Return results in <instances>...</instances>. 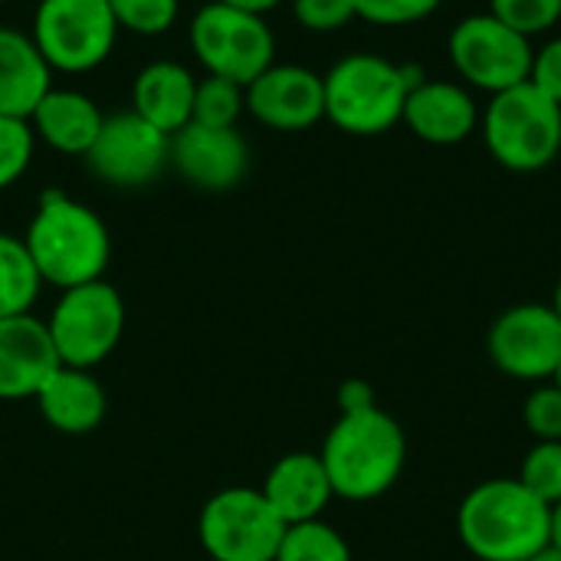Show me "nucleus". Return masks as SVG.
<instances>
[{"label":"nucleus","mask_w":561,"mask_h":561,"mask_svg":"<svg viewBox=\"0 0 561 561\" xmlns=\"http://www.w3.org/2000/svg\"><path fill=\"white\" fill-rule=\"evenodd\" d=\"M457 536L477 561H529L552 546V506L516 477L483 480L457 510Z\"/></svg>","instance_id":"nucleus-1"},{"label":"nucleus","mask_w":561,"mask_h":561,"mask_svg":"<svg viewBox=\"0 0 561 561\" xmlns=\"http://www.w3.org/2000/svg\"><path fill=\"white\" fill-rule=\"evenodd\" d=\"M26 253L43 283L62 289L105 279L112 260V237L105 220L62 191H43L26 227Z\"/></svg>","instance_id":"nucleus-2"},{"label":"nucleus","mask_w":561,"mask_h":561,"mask_svg":"<svg viewBox=\"0 0 561 561\" xmlns=\"http://www.w3.org/2000/svg\"><path fill=\"white\" fill-rule=\"evenodd\" d=\"M319 457L339 500L368 503L401 480L408 467V437L388 411H355L332 424Z\"/></svg>","instance_id":"nucleus-3"},{"label":"nucleus","mask_w":561,"mask_h":561,"mask_svg":"<svg viewBox=\"0 0 561 561\" xmlns=\"http://www.w3.org/2000/svg\"><path fill=\"white\" fill-rule=\"evenodd\" d=\"M417 82L414 66H398L375 53H352L322 76L325 118L345 135H385L404 118V102Z\"/></svg>","instance_id":"nucleus-4"},{"label":"nucleus","mask_w":561,"mask_h":561,"mask_svg":"<svg viewBox=\"0 0 561 561\" xmlns=\"http://www.w3.org/2000/svg\"><path fill=\"white\" fill-rule=\"evenodd\" d=\"M483 138L490 154L506 171H546L561 154V105L539 85L519 82L490 99Z\"/></svg>","instance_id":"nucleus-5"},{"label":"nucleus","mask_w":561,"mask_h":561,"mask_svg":"<svg viewBox=\"0 0 561 561\" xmlns=\"http://www.w3.org/2000/svg\"><path fill=\"white\" fill-rule=\"evenodd\" d=\"M191 49L207 76L250 85L276 62V36L260 13L227 7L220 0L204 3L187 30Z\"/></svg>","instance_id":"nucleus-6"},{"label":"nucleus","mask_w":561,"mask_h":561,"mask_svg":"<svg viewBox=\"0 0 561 561\" xmlns=\"http://www.w3.org/2000/svg\"><path fill=\"white\" fill-rule=\"evenodd\" d=\"M30 39L53 72H92L118 39L108 0H39Z\"/></svg>","instance_id":"nucleus-7"},{"label":"nucleus","mask_w":561,"mask_h":561,"mask_svg":"<svg viewBox=\"0 0 561 561\" xmlns=\"http://www.w3.org/2000/svg\"><path fill=\"white\" fill-rule=\"evenodd\" d=\"M46 329L59 355V365L92 371L122 342L125 302L118 289L105 279L72 286L59 293Z\"/></svg>","instance_id":"nucleus-8"},{"label":"nucleus","mask_w":561,"mask_h":561,"mask_svg":"<svg viewBox=\"0 0 561 561\" xmlns=\"http://www.w3.org/2000/svg\"><path fill=\"white\" fill-rule=\"evenodd\" d=\"M286 523L253 486L214 493L197 519V539L214 561H273Z\"/></svg>","instance_id":"nucleus-9"},{"label":"nucleus","mask_w":561,"mask_h":561,"mask_svg":"<svg viewBox=\"0 0 561 561\" xmlns=\"http://www.w3.org/2000/svg\"><path fill=\"white\" fill-rule=\"evenodd\" d=\"M447 53L454 69L477 89L496 95L519 82H529L533 72V43L516 33L493 13H473L450 30Z\"/></svg>","instance_id":"nucleus-10"},{"label":"nucleus","mask_w":561,"mask_h":561,"mask_svg":"<svg viewBox=\"0 0 561 561\" xmlns=\"http://www.w3.org/2000/svg\"><path fill=\"white\" fill-rule=\"evenodd\" d=\"M85 164L108 187H145L171 164V135L158 131L131 108L105 115L85 151Z\"/></svg>","instance_id":"nucleus-11"},{"label":"nucleus","mask_w":561,"mask_h":561,"mask_svg":"<svg viewBox=\"0 0 561 561\" xmlns=\"http://www.w3.org/2000/svg\"><path fill=\"white\" fill-rule=\"evenodd\" d=\"M493 365L516 381L542 385L561 362V319L552 306L519 302L506 309L486 335Z\"/></svg>","instance_id":"nucleus-12"},{"label":"nucleus","mask_w":561,"mask_h":561,"mask_svg":"<svg viewBox=\"0 0 561 561\" xmlns=\"http://www.w3.org/2000/svg\"><path fill=\"white\" fill-rule=\"evenodd\" d=\"M243 99L247 112L273 131H306L325 118L322 76L293 62H273L243 89Z\"/></svg>","instance_id":"nucleus-13"},{"label":"nucleus","mask_w":561,"mask_h":561,"mask_svg":"<svg viewBox=\"0 0 561 561\" xmlns=\"http://www.w3.org/2000/svg\"><path fill=\"white\" fill-rule=\"evenodd\" d=\"M250 148L237 128L187 122L171 135V168L201 191H230L243 181Z\"/></svg>","instance_id":"nucleus-14"},{"label":"nucleus","mask_w":561,"mask_h":561,"mask_svg":"<svg viewBox=\"0 0 561 561\" xmlns=\"http://www.w3.org/2000/svg\"><path fill=\"white\" fill-rule=\"evenodd\" d=\"M59 368L46 322L36 316L0 319V401H23Z\"/></svg>","instance_id":"nucleus-15"},{"label":"nucleus","mask_w":561,"mask_h":561,"mask_svg":"<svg viewBox=\"0 0 561 561\" xmlns=\"http://www.w3.org/2000/svg\"><path fill=\"white\" fill-rule=\"evenodd\" d=\"M401 122L427 145H460L477 131L480 108L460 82L421 79L404 102Z\"/></svg>","instance_id":"nucleus-16"},{"label":"nucleus","mask_w":561,"mask_h":561,"mask_svg":"<svg viewBox=\"0 0 561 561\" xmlns=\"http://www.w3.org/2000/svg\"><path fill=\"white\" fill-rule=\"evenodd\" d=\"M260 493L266 496V503L273 506V513L286 526L322 519V513L335 500L329 473L322 467V457L309 454V450H296V454L279 457L270 467Z\"/></svg>","instance_id":"nucleus-17"},{"label":"nucleus","mask_w":561,"mask_h":561,"mask_svg":"<svg viewBox=\"0 0 561 561\" xmlns=\"http://www.w3.org/2000/svg\"><path fill=\"white\" fill-rule=\"evenodd\" d=\"M33 401H36L43 421L66 437L92 434L108 414V398H105L102 381L92 371L69 368V365H59L39 385Z\"/></svg>","instance_id":"nucleus-18"},{"label":"nucleus","mask_w":561,"mask_h":561,"mask_svg":"<svg viewBox=\"0 0 561 561\" xmlns=\"http://www.w3.org/2000/svg\"><path fill=\"white\" fill-rule=\"evenodd\" d=\"M197 79L174 59L148 62L131 82V112L164 135L181 131L194 115Z\"/></svg>","instance_id":"nucleus-19"},{"label":"nucleus","mask_w":561,"mask_h":561,"mask_svg":"<svg viewBox=\"0 0 561 561\" xmlns=\"http://www.w3.org/2000/svg\"><path fill=\"white\" fill-rule=\"evenodd\" d=\"M33 135L49 145L53 151L59 154H82L92 148L105 115L102 108L85 95V92H76V89H49L39 105L33 108V115L26 118Z\"/></svg>","instance_id":"nucleus-20"},{"label":"nucleus","mask_w":561,"mask_h":561,"mask_svg":"<svg viewBox=\"0 0 561 561\" xmlns=\"http://www.w3.org/2000/svg\"><path fill=\"white\" fill-rule=\"evenodd\" d=\"M53 89V69L39 56L30 33L0 26V115L30 118Z\"/></svg>","instance_id":"nucleus-21"},{"label":"nucleus","mask_w":561,"mask_h":561,"mask_svg":"<svg viewBox=\"0 0 561 561\" xmlns=\"http://www.w3.org/2000/svg\"><path fill=\"white\" fill-rule=\"evenodd\" d=\"M43 289V279L26 253L23 237L0 233V319L26 316Z\"/></svg>","instance_id":"nucleus-22"},{"label":"nucleus","mask_w":561,"mask_h":561,"mask_svg":"<svg viewBox=\"0 0 561 561\" xmlns=\"http://www.w3.org/2000/svg\"><path fill=\"white\" fill-rule=\"evenodd\" d=\"M273 561H355L352 549L345 542V536L322 523H299V526H286V536L279 542V552Z\"/></svg>","instance_id":"nucleus-23"},{"label":"nucleus","mask_w":561,"mask_h":561,"mask_svg":"<svg viewBox=\"0 0 561 561\" xmlns=\"http://www.w3.org/2000/svg\"><path fill=\"white\" fill-rule=\"evenodd\" d=\"M247 112L243 85L220 79V76H204L197 79L194 92V115L191 122L210 125V128H237V118Z\"/></svg>","instance_id":"nucleus-24"},{"label":"nucleus","mask_w":561,"mask_h":561,"mask_svg":"<svg viewBox=\"0 0 561 561\" xmlns=\"http://www.w3.org/2000/svg\"><path fill=\"white\" fill-rule=\"evenodd\" d=\"M529 493H536L542 503H561V440H536L529 454L523 457L519 477Z\"/></svg>","instance_id":"nucleus-25"},{"label":"nucleus","mask_w":561,"mask_h":561,"mask_svg":"<svg viewBox=\"0 0 561 561\" xmlns=\"http://www.w3.org/2000/svg\"><path fill=\"white\" fill-rule=\"evenodd\" d=\"M118 30L138 36H161L178 23L181 0H108Z\"/></svg>","instance_id":"nucleus-26"},{"label":"nucleus","mask_w":561,"mask_h":561,"mask_svg":"<svg viewBox=\"0 0 561 561\" xmlns=\"http://www.w3.org/2000/svg\"><path fill=\"white\" fill-rule=\"evenodd\" d=\"M36 135L26 118L0 115V191L13 187L33 164Z\"/></svg>","instance_id":"nucleus-27"},{"label":"nucleus","mask_w":561,"mask_h":561,"mask_svg":"<svg viewBox=\"0 0 561 561\" xmlns=\"http://www.w3.org/2000/svg\"><path fill=\"white\" fill-rule=\"evenodd\" d=\"M490 13L523 36L552 30L561 20V0H490Z\"/></svg>","instance_id":"nucleus-28"},{"label":"nucleus","mask_w":561,"mask_h":561,"mask_svg":"<svg viewBox=\"0 0 561 561\" xmlns=\"http://www.w3.org/2000/svg\"><path fill=\"white\" fill-rule=\"evenodd\" d=\"M523 421L536 440H561V388L556 381L533 388L523 408Z\"/></svg>","instance_id":"nucleus-29"},{"label":"nucleus","mask_w":561,"mask_h":561,"mask_svg":"<svg viewBox=\"0 0 561 561\" xmlns=\"http://www.w3.org/2000/svg\"><path fill=\"white\" fill-rule=\"evenodd\" d=\"M355 16L375 26H408L431 16L444 0H352Z\"/></svg>","instance_id":"nucleus-30"},{"label":"nucleus","mask_w":561,"mask_h":561,"mask_svg":"<svg viewBox=\"0 0 561 561\" xmlns=\"http://www.w3.org/2000/svg\"><path fill=\"white\" fill-rule=\"evenodd\" d=\"M293 13L299 26L312 33H335L355 20L352 0H293Z\"/></svg>","instance_id":"nucleus-31"},{"label":"nucleus","mask_w":561,"mask_h":561,"mask_svg":"<svg viewBox=\"0 0 561 561\" xmlns=\"http://www.w3.org/2000/svg\"><path fill=\"white\" fill-rule=\"evenodd\" d=\"M529 82L539 85L552 102H559L561 105V36L549 39L542 49H536Z\"/></svg>","instance_id":"nucleus-32"},{"label":"nucleus","mask_w":561,"mask_h":561,"mask_svg":"<svg viewBox=\"0 0 561 561\" xmlns=\"http://www.w3.org/2000/svg\"><path fill=\"white\" fill-rule=\"evenodd\" d=\"M339 408H342V414H355V411H371V408H381V404H378V394H375V388L368 381L348 378L339 388Z\"/></svg>","instance_id":"nucleus-33"},{"label":"nucleus","mask_w":561,"mask_h":561,"mask_svg":"<svg viewBox=\"0 0 561 561\" xmlns=\"http://www.w3.org/2000/svg\"><path fill=\"white\" fill-rule=\"evenodd\" d=\"M220 3H227V7H237V10H247V13H260V16H266L273 7H279L283 0H220Z\"/></svg>","instance_id":"nucleus-34"},{"label":"nucleus","mask_w":561,"mask_h":561,"mask_svg":"<svg viewBox=\"0 0 561 561\" xmlns=\"http://www.w3.org/2000/svg\"><path fill=\"white\" fill-rule=\"evenodd\" d=\"M552 549L561 552V503L552 506Z\"/></svg>","instance_id":"nucleus-35"},{"label":"nucleus","mask_w":561,"mask_h":561,"mask_svg":"<svg viewBox=\"0 0 561 561\" xmlns=\"http://www.w3.org/2000/svg\"><path fill=\"white\" fill-rule=\"evenodd\" d=\"M529 561H561V552H559V549H552V546H549L546 552H539L536 559H529Z\"/></svg>","instance_id":"nucleus-36"},{"label":"nucleus","mask_w":561,"mask_h":561,"mask_svg":"<svg viewBox=\"0 0 561 561\" xmlns=\"http://www.w3.org/2000/svg\"><path fill=\"white\" fill-rule=\"evenodd\" d=\"M552 309L559 312V319H561V279H559V286H556V296H552Z\"/></svg>","instance_id":"nucleus-37"},{"label":"nucleus","mask_w":561,"mask_h":561,"mask_svg":"<svg viewBox=\"0 0 561 561\" xmlns=\"http://www.w3.org/2000/svg\"><path fill=\"white\" fill-rule=\"evenodd\" d=\"M549 381H556V385H559V388H561V362H559V368H556V375H552Z\"/></svg>","instance_id":"nucleus-38"},{"label":"nucleus","mask_w":561,"mask_h":561,"mask_svg":"<svg viewBox=\"0 0 561 561\" xmlns=\"http://www.w3.org/2000/svg\"><path fill=\"white\" fill-rule=\"evenodd\" d=\"M0 3H3V0H0Z\"/></svg>","instance_id":"nucleus-39"}]
</instances>
